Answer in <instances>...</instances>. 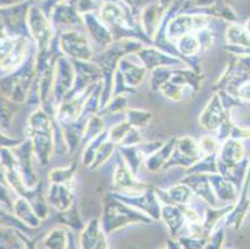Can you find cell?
Instances as JSON below:
<instances>
[{
    "instance_id": "cell-1",
    "label": "cell",
    "mask_w": 250,
    "mask_h": 249,
    "mask_svg": "<svg viewBox=\"0 0 250 249\" xmlns=\"http://www.w3.org/2000/svg\"><path fill=\"white\" fill-rule=\"evenodd\" d=\"M137 222L149 223V219H147L145 216H141L140 213L129 211L125 207H121V208L110 207L106 209L104 218H102V230L104 233H111L118 228Z\"/></svg>"
},
{
    "instance_id": "cell-2",
    "label": "cell",
    "mask_w": 250,
    "mask_h": 249,
    "mask_svg": "<svg viewBox=\"0 0 250 249\" xmlns=\"http://www.w3.org/2000/svg\"><path fill=\"white\" fill-rule=\"evenodd\" d=\"M102 232L97 219H92L85 228L80 236V249H94L99 241L100 233Z\"/></svg>"
},
{
    "instance_id": "cell-3",
    "label": "cell",
    "mask_w": 250,
    "mask_h": 249,
    "mask_svg": "<svg viewBox=\"0 0 250 249\" xmlns=\"http://www.w3.org/2000/svg\"><path fill=\"white\" fill-rule=\"evenodd\" d=\"M161 216L169 228L170 234L176 237L181 230L182 226L184 225V214L174 207H167V208H163Z\"/></svg>"
},
{
    "instance_id": "cell-4",
    "label": "cell",
    "mask_w": 250,
    "mask_h": 249,
    "mask_svg": "<svg viewBox=\"0 0 250 249\" xmlns=\"http://www.w3.org/2000/svg\"><path fill=\"white\" fill-rule=\"evenodd\" d=\"M44 244L47 249H67V247H69V237H67L65 230L56 228V229H52L47 234Z\"/></svg>"
},
{
    "instance_id": "cell-5",
    "label": "cell",
    "mask_w": 250,
    "mask_h": 249,
    "mask_svg": "<svg viewBox=\"0 0 250 249\" xmlns=\"http://www.w3.org/2000/svg\"><path fill=\"white\" fill-rule=\"evenodd\" d=\"M224 238H226V236H224V229L223 228H218L212 237H209L206 246L202 249H222Z\"/></svg>"
},
{
    "instance_id": "cell-6",
    "label": "cell",
    "mask_w": 250,
    "mask_h": 249,
    "mask_svg": "<svg viewBox=\"0 0 250 249\" xmlns=\"http://www.w3.org/2000/svg\"><path fill=\"white\" fill-rule=\"evenodd\" d=\"M106 233L102 230L100 233V237H99V241H97L96 246H95L94 249H110L108 248V244H107V239H106V236H104Z\"/></svg>"
},
{
    "instance_id": "cell-7",
    "label": "cell",
    "mask_w": 250,
    "mask_h": 249,
    "mask_svg": "<svg viewBox=\"0 0 250 249\" xmlns=\"http://www.w3.org/2000/svg\"><path fill=\"white\" fill-rule=\"evenodd\" d=\"M160 249H168V248H160Z\"/></svg>"
}]
</instances>
